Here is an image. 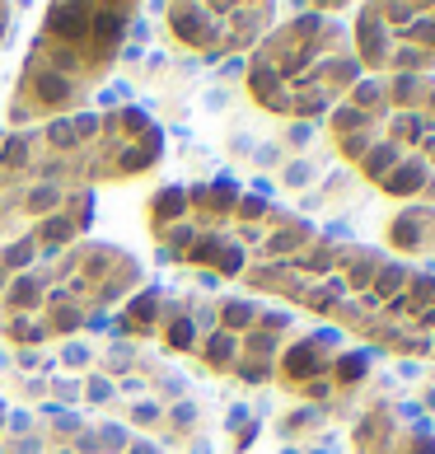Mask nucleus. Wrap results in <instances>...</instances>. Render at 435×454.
Instances as JSON below:
<instances>
[{
    "label": "nucleus",
    "mask_w": 435,
    "mask_h": 454,
    "mask_svg": "<svg viewBox=\"0 0 435 454\" xmlns=\"http://www.w3.org/2000/svg\"><path fill=\"white\" fill-rule=\"evenodd\" d=\"M150 239L164 262L202 267L211 277L244 281L267 262H281L309 248L319 230L299 215L272 207L267 197L229 178L164 183L150 197Z\"/></svg>",
    "instance_id": "obj_1"
},
{
    "label": "nucleus",
    "mask_w": 435,
    "mask_h": 454,
    "mask_svg": "<svg viewBox=\"0 0 435 454\" xmlns=\"http://www.w3.org/2000/svg\"><path fill=\"white\" fill-rule=\"evenodd\" d=\"M164 160V131L141 108H85L43 127L0 131V197L94 192L98 183L141 178Z\"/></svg>",
    "instance_id": "obj_2"
},
{
    "label": "nucleus",
    "mask_w": 435,
    "mask_h": 454,
    "mask_svg": "<svg viewBox=\"0 0 435 454\" xmlns=\"http://www.w3.org/2000/svg\"><path fill=\"white\" fill-rule=\"evenodd\" d=\"M145 291L136 254L108 239H75L52 258L24 267L0 295V338L10 347H43L89 328L122 300Z\"/></svg>",
    "instance_id": "obj_3"
},
{
    "label": "nucleus",
    "mask_w": 435,
    "mask_h": 454,
    "mask_svg": "<svg viewBox=\"0 0 435 454\" xmlns=\"http://www.w3.org/2000/svg\"><path fill=\"white\" fill-rule=\"evenodd\" d=\"M332 141L389 197H435V80L370 75L328 113Z\"/></svg>",
    "instance_id": "obj_4"
},
{
    "label": "nucleus",
    "mask_w": 435,
    "mask_h": 454,
    "mask_svg": "<svg viewBox=\"0 0 435 454\" xmlns=\"http://www.w3.org/2000/svg\"><path fill=\"white\" fill-rule=\"evenodd\" d=\"M131 20H136V5H98V0L47 5L43 28L5 104L10 127H43L85 113L89 94L122 57Z\"/></svg>",
    "instance_id": "obj_5"
},
{
    "label": "nucleus",
    "mask_w": 435,
    "mask_h": 454,
    "mask_svg": "<svg viewBox=\"0 0 435 454\" xmlns=\"http://www.w3.org/2000/svg\"><path fill=\"white\" fill-rule=\"evenodd\" d=\"M361 85V61L351 33L328 14H295L248 57V94L276 117H328Z\"/></svg>",
    "instance_id": "obj_6"
},
{
    "label": "nucleus",
    "mask_w": 435,
    "mask_h": 454,
    "mask_svg": "<svg viewBox=\"0 0 435 454\" xmlns=\"http://www.w3.org/2000/svg\"><path fill=\"white\" fill-rule=\"evenodd\" d=\"M150 328L178 356H192L248 384H262L276 375V361L291 338L286 314L234 295H169V300L159 295Z\"/></svg>",
    "instance_id": "obj_7"
},
{
    "label": "nucleus",
    "mask_w": 435,
    "mask_h": 454,
    "mask_svg": "<svg viewBox=\"0 0 435 454\" xmlns=\"http://www.w3.org/2000/svg\"><path fill=\"white\" fill-rule=\"evenodd\" d=\"M94 192H19L0 197V295L24 267L85 239Z\"/></svg>",
    "instance_id": "obj_8"
},
{
    "label": "nucleus",
    "mask_w": 435,
    "mask_h": 454,
    "mask_svg": "<svg viewBox=\"0 0 435 454\" xmlns=\"http://www.w3.org/2000/svg\"><path fill=\"white\" fill-rule=\"evenodd\" d=\"M351 47L375 75H426L435 66V5H365Z\"/></svg>",
    "instance_id": "obj_9"
},
{
    "label": "nucleus",
    "mask_w": 435,
    "mask_h": 454,
    "mask_svg": "<svg viewBox=\"0 0 435 454\" xmlns=\"http://www.w3.org/2000/svg\"><path fill=\"white\" fill-rule=\"evenodd\" d=\"M272 5H164L174 43L197 57H234L272 33Z\"/></svg>",
    "instance_id": "obj_10"
},
{
    "label": "nucleus",
    "mask_w": 435,
    "mask_h": 454,
    "mask_svg": "<svg viewBox=\"0 0 435 454\" xmlns=\"http://www.w3.org/2000/svg\"><path fill=\"white\" fill-rule=\"evenodd\" d=\"M338 356V338L332 333H314V338H295L276 361V380L295 394H328L338 380L361 375V365H342Z\"/></svg>",
    "instance_id": "obj_11"
},
{
    "label": "nucleus",
    "mask_w": 435,
    "mask_h": 454,
    "mask_svg": "<svg viewBox=\"0 0 435 454\" xmlns=\"http://www.w3.org/2000/svg\"><path fill=\"white\" fill-rule=\"evenodd\" d=\"M393 244L398 248H435V207L403 211L393 221Z\"/></svg>",
    "instance_id": "obj_12"
},
{
    "label": "nucleus",
    "mask_w": 435,
    "mask_h": 454,
    "mask_svg": "<svg viewBox=\"0 0 435 454\" xmlns=\"http://www.w3.org/2000/svg\"><path fill=\"white\" fill-rule=\"evenodd\" d=\"M10 20H14V5H0V43H5V33H10Z\"/></svg>",
    "instance_id": "obj_13"
},
{
    "label": "nucleus",
    "mask_w": 435,
    "mask_h": 454,
    "mask_svg": "<svg viewBox=\"0 0 435 454\" xmlns=\"http://www.w3.org/2000/svg\"><path fill=\"white\" fill-rule=\"evenodd\" d=\"M0 422H5V408H0Z\"/></svg>",
    "instance_id": "obj_14"
}]
</instances>
